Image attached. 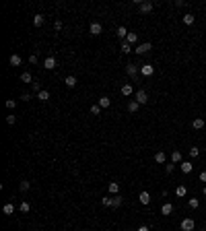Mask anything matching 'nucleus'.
I'll return each instance as SVG.
<instances>
[{
  "label": "nucleus",
  "mask_w": 206,
  "mask_h": 231,
  "mask_svg": "<svg viewBox=\"0 0 206 231\" xmlns=\"http://www.w3.org/2000/svg\"><path fill=\"white\" fill-rule=\"evenodd\" d=\"M151 50H152V44H151V41H144V44H138L136 48H134V52L140 54V56H144V54H148Z\"/></svg>",
  "instance_id": "1"
},
{
  "label": "nucleus",
  "mask_w": 206,
  "mask_h": 231,
  "mask_svg": "<svg viewBox=\"0 0 206 231\" xmlns=\"http://www.w3.org/2000/svg\"><path fill=\"white\" fill-rule=\"evenodd\" d=\"M101 31H103V25L97 23V21H93V23L89 25V33L91 35H101Z\"/></svg>",
  "instance_id": "2"
},
{
  "label": "nucleus",
  "mask_w": 206,
  "mask_h": 231,
  "mask_svg": "<svg viewBox=\"0 0 206 231\" xmlns=\"http://www.w3.org/2000/svg\"><path fill=\"white\" fill-rule=\"evenodd\" d=\"M140 74H142V76H152V74H155V66H152V64H142V66H140Z\"/></svg>",
  "instance_id": "3"
},
{
  "label": "nucleus",
  "mask_w": 206,
  "mask_h": 231,
  "mask_svg": "<svg viewBox=\"0 0 206 231\" xmlns=\"http://www.w3.org/2000/svg\"><path fill=\"white\" fill-rule=\"evenodd\" d=\"M138 72H140V68H138L136 64H128V66H126V74H128V76L136 79V76H138Z\"/></svg>",
  "instance_id": "4"
},
{
  "label": "nucleus",
  "mask_w": 206,
  "mask_h": 231,
  "mask_svg": "<svg viewBox=\"0 0 206 231\" xmlns=\"http://www.w3.org/2000/svg\"><path fill=\"white\" fill-rule=\"evenodd\" d=\"M182 231H194V227H196V223H194V219H183L182 221Z\"/></svg>",
  "instance_id": "5"
},
{
  "label": "nucleus",
  "mask_w": 206,
  "mask_h": 231,
  "mask_svg": "<svg viewBox=\"0 0 206 231\" xmlns=\"http://www.w3.org/2000/svg\"><path fill=\"white\" fill-rule=\"evenodd\" d=\"M107 192H109V196H118L120 194V184L118 182H109L107 184Z\"/></svg>",
  "instance_id": "6"
},
{
  "label": "nucleus",
  "mask_w": 206,
  "mask_h": 231,
  "mask_svg": "<svg viewBox=\"0 0 206 231\" xmlns=\"http://www.w3.org/2000/svg\"><path fill=\"white\" fill-rule=\"evenodd\" d=\"M152 8H155V4H152V2H142V4L138 6V10H140V13H142V15H148V13H152Z\"/></svg>",
  "instance_id": "7"
},
{
  "label": "nucleus",
  "mask_w": 206,
  "mask_h": 231,
  "mask_svg": "<svg viewBox=\"0 0 206 231\" xmlns=\"http://www.w3.org/2000/svg\"><path fill=\"white\" fill-rule=\"evenodd\" d=\"M138 202H140V204H144V207H147L148 202H151V194H148L147 190H142V192H140V194H138Z\"/></svg>",
  "instance_id": "8"
},
{
  "label": "nucleus",
  "mask_w": 206,
  "mask_h": 231,
  "mask_svg": "<svg viewBox=\"0 0 206 231\" xmlns=\"http://www.w3.org/2000/svg\"><path fill=\"white\" fill-rule=\"evenodd\" d=\"M44 66H45V70H54L56 68V58L54 56H48V58L44 60Z\"/></svg>",
  "instance_id": "9"
},
{
  "label": "nucleus",
  "mask_w": 206,
  "mask_h": 231,
  "mask_svg": "<svg viewBox=\"0 0 206 231\" xmlns=\"http://www.w3.org/2000/svg\"><path fill=\"white\" fill-rule=\"evenodd\" d=\"M8 62H10V66H21V64H23V58H21L19 54H10Z\"/></svg>",
  "instance_id": "10"
},
{
  "label": "nucleus",
  "mask_w": 206,
  "mask_h": 231,
  "mask_svg": "<svg viewBox=\"0 0 206 231\" xmlns=\"http://www.w3.org/2000/svg\"><path fill=\"white\" fill-rule=\"evenodd\" d=\"M136 101H138L140 105H142V103H147V101H148L147 91H136Z\"/></svg>",
  "instance_id": "11"
},
{
  "label": "nucleus",
  "mask_w": 206,
  "mask_h": 231,
  "mask_svg": "<svg viewBox=\"0 0 206 231\" xmlns=\"http://www.w3.org/2000/svg\"><path fill=\"white\" fill-rule=\"evenodd\" d=\"M99 105H101V109H107L109 105H111V99H109L107 95H101V97H99Z\"/></svg>",
  "instance_id": "12"
},
{
  "label": "nucleus",
  "mask_w": 206,
  "mask_h": 231,
  "mask_svg": "<svg viewBox=\"0 0 206 231\" xmlns=\"http://www.w3.org/2000/svg\"><path fill=\"white\" fill-rule=\"evenodd\" d=\"M116 35H118V37H120V39H126V37H128V29H126V27H124V25H120V27H118V29H116Z\"/></svg>",
  "instance_id": "13"
},
{
  "label": "nucleus",
  "mask_w": 206,
  "mask_h": 231,
  "mask_svg": "<svg viewBox=\"0 0 206 231\" xmlns=\"http://www.w3.org/2000/svg\"><path fill=\"white\" fill-rule=\"evenodd\" d=\"M179 167H182V171H183V173H192L194 165H192V161H182V163H179Z\"/></svg>",
  "instance_id": "14"
},
{
  "label": "nucleus",
  "mask_w": 206,
  "mask_h": 231,
  "mask_svg": "<svg viewBox=\"0 0 206 231\" xmlns=\"http://www.w3.org/2000/svg\"><path fill=\"white\" fill-rule=\"evenodd\" d=\"M64 85H66V87H76V76H74V74H68V76H66V79H64Z\"/></svg>",
  "instance_id": "15"
},
{
  "label": "nucleus",
  "mask_w": 206,
  "mask_h": 231,
  "mask_svg": "<svg viewBox=\"0 0 206 231\" xmlns=\"http://www.w3.org/2000/svg\"><path fill=\"white\" fill-rule=\"evenodd\" d=\"M132 93H134V87H132L130 83H126V85L122 87V95H124V97H130Z\"/></svg>",
  "instance_id": "16"
},
{
  "label": "nucleus",
  "mask_w": 206,
  "mask_h": 231,
  "mask_svg": "<svg viewBox=\"0 0 206 231\" xmlns=\"http://www.w3.org/2000/svg\"><path fill=\"white\" fill-rule=\"evenodd\" d=\"M44 23H45V17L37 13V15L33 17V25H35V27H44Z\"/></svg>",
  "instance_id": "17"
},
{
  "label": "nucleus",
  "mask_w": 206,
  "mask_h": 231,
  "mask_svg": "<svg viewBox=\"0 0 206 231\" xmlns=\"http://www.w3.org/2000/svg\"><path fill=\"white\" fill-rule=\"evenodd\" d=\"M204 120L202 118H194V122H192V128H194V130H202V128H204Z\"/></svg>",
  "instance_id": "18"
},
{
  "label": "nucleus",
  "mask_w": 206,
  "mask_h": 231,
  "mask_svg": "<svg viewBox=\"0 0 206 231\" xmlns=\"http://www.w3.org/2000/svg\"><path fill=\"white\" fill-rule=\"evenodd\" d=\"M138 108H140V103H138L136 99H134V101H128V112H130V113H136Z\"/></svg>",
  "instance_id": "19"
},
{
  "label": "nucleus",
  "mask_w": 206,
  "mask_h": 231,
  "mask_svg": "<svg viewBox=\"0 0 206 231\" xmlns=\"http://www.w3.org/2000/svg\"><path fill=\"white\" fill-rule=\"evenodd\" d=\"M183 161V155L179 151H173L171 153V163H182Z\"/></svg>",
  "instance_id": "20"
},
{
  "label": "nucleus",
  "mask_w": 206,
  "mask_h": 231,
  "mask_svg": "<svg viewBox=\"0 0 206 231\" xmlns=\"http://www.w3.org/2000/svg\"><path fill=\"white\" fill-rule=\"evenodd\" d=\"M2 213H4V215H13V213H15V204H13V202H6L4 207H2Z\"/></svg>",
  "instance_id": "21"
},
{
  "label": "nucleus",
  "mask_w": 206,
  "mask_h": 231,
  "mask_svg": "<svg viewBox=\"0 0 206 231\" xmlns=\"http://www.w3.org/2000/svg\"><path fill=\"white\" fill-rule=\"evenodd\" d=\"M171 213H173V204H171V202H167V204L161 207V215H171Z\"/></svg>",
  "instance_id": "22"
},
{
  "label": "nucleus",
  "mask_w": 206,
  "mask_h": 231,
  "mask_svg": "<svg viewBox=\"0 0 206 231\" xmlns=\"http://www.w3.org/2000/svg\"><path fill=\"white\" fill-rule=\"evenodd\" d=\"M155 161H157V163H167V155H165L163 151L155 153Z\"/></svg>",
  "instance_id": "23"
},
{
  "label": "nucleus",
  "mask_w": 206,
  "mask_h": 231,
  "mask_svg": "<svg viewBox=\"0 0 206 231\" xmlns=\"http://www.w3.org/2000/svg\"><path fill=\"white\" fill-rule=\"evenodd\" d=\"M37 99H39V101H44V103H45V101H48V99H49V91H45V89H44V91H39V93H37Z\"/></svg>",
  "instance_id": "24"
},
{
  "label": "nucleus",
  "mask_w": 206,
  "mask_h": 231,
  "mask_svg": "<svg viewBox=\"0 0 206 231\" xmlns=\"http://www.w3.org/2000/svg\"><path fill=\"white\" fill-rule=\"evenodd\" d=\"M21 81H23V83H27V85H33V76H31V72H23L21 74Z\"/></svg>",
  "instance_id": "25"
},
{
  "label": "nucleus",
  "mask_w": 206,
  "mask_h": 231,
  "mask_svg": "<svg viewBox=\"0 0 206 231\" xmlns=\"http://www.w3.org/2000/svg\"><path fill=\"white\" fill-rule=\"evenodd\" d=\"M126 41L130 45H134V44H138V35L136 33H128V37H126Z\"/></svg>",
  "instance_id": "26"
},
{
  "label": "nucleus",
  "mask_w": 206,
  "mask_h": 231,
  "mask_svg": "<svg viewBox=\"0 0 206 231\" xmlns=\"http://www.w3.org/2000/svg\"><path fill=\"white\" fill-rule=\"evenodd\" d=\"M122 52H124V54H130V52H134V48L128 44L126 39H124V41H122Z\"/></svg>",
  "instance_id": "27"
},
{
  "label": "nucleus",
  "mask_w": 206,
  "mask_h": 231,
  "mask_svg": "<svg viewBox=\"0 0 206 231\" xmlns=\"http://www.w3.org/2000/svg\"><path fill=\"white\" fill-rule=\"evenodd\" d=\"M188 194V188L186 186H177L175 188V196H186Z\"/></svg>",
  "instance_id": "28"
},
{
  "label": "nucleus",
  "mask_w": 206,
  "mask_h": 231,
  "mask_svg": "<svg viewBox=\"0 0 206 231\" xmlns=\"http://www.w3.org/2000/svg\"><path fill=\"white\" fill-rule=\"evenodd\" d=\"M29 188H31V182H27V180H23V182L19 184V190H21V192H27Z\"/></svg>",
  "instance_id": "29"
},
{
  "label": "nucleus",
  "mask_w": 206,
  "mask_h": 231,
  "mask_svg": "<svg viewBox=\"0 0 206 231\" xmlns=\"http://www.w3.org/2000/svg\"><path fill=\"white\" fill-rule=\"evenodd\" d=\"M188 207H190V208H198V207H200V200H198V198H190V200H188Z\"/></svg>",
  "instance_id": "30"
},
{
  "label": "nucleus",
  "mask_w": 206,
  "mask_h": 231,
  "mask_svg": "<svg viewBox=\"0 0 206 231\" xmlns=\"http://www.w3.org/2000/svg\"><path fill=\"white\" fill-rule=\"evenodd\" d=\"M29 208H31V204L27 200H23V202H21V207H19V211L21 213H29Z\"/></svg>",
  "instance_id": "31"
},
{
  "label": "nucleus",
  "mask_w": 206,
  "mask_h": 231,
  "mask_svg": "<svg viewBox=\"0 0 206 231\" xmlns=\"http://www.w3.org/2000/svg\"><path fill=\"white\" fill-rule=\"evenodd\" d=\"M91 113H93V116H99V113H101V105L93 103V105H91Z\"/></svg>",
  "instance_id": "32"
},
{
  "label": "nucleus",
  "mask_w": 206,
  "mask_h": 231,
  "mask_svg": "<svg viewBox=\"0 0 206 231\" xmlns=\"http://www.w3.org/2000/svg\"><path fill=\"white\" fill-rule=\"evenodd\" d=\"M111 202H113L111 196H103L101 198V204H103V207H111Z\"/></svg>",
  "instance_id": "33"
},
{
  "label": "nucleus",
  "mask_w": 206,
  "mask_h": 231,
  "mask_svg": "<svg viewBox=\"0 0 206 231\" xmlns=\"http://www.w3.org/2000/svg\"><path fill=\"white\" fill-rule=\"evenodd\" d=\"M183 23H186V25H194V15H190V13L183 15Z\"/></svg>",
  "instance_id": "34"
},
{
  "label": "nucleus",
  "mask_w": 206,
  "mask_h": 231,
  "mask_svg": "<svg viewBox=\"0 0 206 231\" xmlns=\"http://www.w3.org/2000/svg\"><path fill=\"white\" fill-rule=\"evenodd\" d=\"M120 204H122V196H120V194H118V196H113V202H111V207H113V208H118Z\"/></svg>",
  "instance_id": "35"
},
{
  "label": "nucleus",
  "mask_w": 206,
  "mask_h": 231,
  "mask_svg": "<svg viewBox=\"0 0 206 231\" xmlns=\"http://www.w3.org/2000/svg\"><path fill=\"white\" fill-rule=\"evenodd\" d=\"M198 155H200V149H198V147H192V149H190V157H192V159H196Z\"/></svg>",
  "instance_id": "36"
},
{
  "label": "nucleus",
  "mask_w": 206,
  "mask_h": 231,
  "mask_svg": "<svg viewBox=\"0 0 206 231\" xmlns=\"http://www.w3.org/2000/svg\"><path fill=\"white\" fill-rule=\"evenodd\" d=\"M6 108H8V109H15L17 108V101H15V99H6Z\"/></svg>",
  "instance_id": "37"
},
{
  "label": "nucleus",
  "mask_w": 206,
  "mask_h": 231,
  "mask_svg": "<svg viewBox=\"0 0 206 231\" xmlns=\"http://www.w3.org/2000/svg\"><path fill=\"white\" fill-rule=\"evenodd\" d=\"M173 169H175V163H171V161H169V163L165 165V171H167V173H173Z\"/></svg>",
  "instance_id": "38"
},
{
  "label": "nucleus",
  "mask_w": 206,
  "mask_h": 231,
  "mask_svg": "<svg viewBox=\"0 0 206 231\" xmlns=\"http://www.w3.org/2000/svg\"><path fill=\"white\" fill-rule=\"evenodd\" d=\"M15 122H17V118H15V116H6V124H10V126H13Z\"/></svg>",
  "instance_id": "39"
},
{
  "label": "nucleus",
  "mask_w": 206,
  "mask_h": 231,
  "mask_svg": "<svg viewBox=\"0 0 206 231\" xmlns=\"http://www.w3.org/2000/svg\"><path fill=\"white\" fill-rule=\"evenodd\" d=\"M29 64H37V54H31L29 56Z\"/></svg>",
  "instance_id": "40"
},
{
  "label": "nucleus",
  "mask_w": 206,
  "mask_h": 231,
  "mask_svg": "<svg viewBox=\"0 0 206 231\" xmlns=\"http://www.w3.org/2000/svg\"><path fill=\"white\" fill-rule=\"evenodd\" d=\"M33 91H35V93H39V91H44V89H41L39 83H33Z\"/></svg>",
  "instance_id": "41"
},
{
  "label": "nucleus",
  "mask_w": 206,
  "mask_h": 231,
  "mask_svg": "<svg viewBox=\"0 0 206 231\" xmlns=\"http://www.w3.org/2000/svg\"><path fill=\"white\" fill-rule=\"evenodd\" d=\"M21 99H23V101H29L31 95H29V93H23V95H21Z\"/></svg>",
  "instance_id": "42"
},
{
  "label": "nucleus",
  "mask_w": 206,
  "mask_h": 231,
  "mask_svg": "<svg viewBox=\"0 0 206 231\" xmlns=\"http://www.w3.org/2000/svg\"><path fill=\"white\" fill-rule=\"evenodd\" d=\"M198 177H200V182H206V171H200V176H198Z\"/></svg>",
  "instance_id": "43"
},
{
  "label": "nucleus",
  "mask_w": 206,
  "mask_h": 231,
  "mask_svg": "<svg viewBox=\"0 0 206 231\" xmlns=\"http://www.w3.org/2000/svg\"><path fill=\"white\" fill-rule=\"evenodd\" d=\"M136 231H151V229H148V225H140Z\"/></svg>",
  "instance_id": "44"
},
{
  "label": "nucleus",
  "mask_w": 206,
  "mask_h": 231,
  "mask_svg": "<svg viewBox=\"0 0 206 231\" xmlns=\"http://www.w3.org/2000/svg\"><path fill=\"white\" fill-rule=\"evenodd\" d=\"M202 194H204V196H206V186H204V190H202Z\"/></svg>",
  "instance_id": "45"
},
{
  "label": "nucleus",
  "mask_w": 206,
  "mask_h": 231,
  "mask_svg": "<svg viewBox=\"0 0 206 231\" xmlns=\"http://www.w3.org/2000/svg\"><path fill=\"white\" fill-rule=\"evenodd\" d=\"M31 231H37V229H31Z\"/></svg>",
  "instance_id": "46"
}]
</instances>
